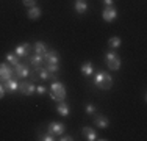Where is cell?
<instances>
[{
	"label": "cell",
	"instance_id": "obj_28",
	"mask_svg": "<svg viewBox=\"0 0 147 141\" xmlns=\"http://www.w3.org/2000/svg\"><path fill=\"white\" fill-rule=\"evenodd\" d=\"M5 93H6V91H5V86H3L2 82H0V99H3V96H5Z\"/></svg>",
	"mask_w": 147,
	"mask_h": 141
},
{
	"label": "cell",
	"instance_id": "obj_27",
	"mask_svg": "<svg viewBox=\"0 0 147 141\" xmlns=\"http://www.w3.org/2000/svg\"><path fill=\"white\" fill-rule=\"evenodd\" d=\"M59 136H61V138H59L61 141H72V140H74L71 135H59Z\"/></svg>",
	"mask_w": 147,
	"mask_h": 141
},
{
	"label": "cell",
	"instance_id": "obj_9",
	"mask_svg": "<svg viewBox=\"0 0 147 141\" xmlns=\"http://www.w3.org/2000/svg\"><path fill=\"white\" fill-rule=\"evenodd\" d=\"M30 50H31V45L28 42H24V44H19L14 49V54L19 56V58H25V56L30 55Z\"/></svg>",
	"mask_w": 147,
	"mask_h": 141
},
{
	"label": "cell",
	"instance_id": "obj_13",
	"mask_svg": "<svg viewBox=\"0 0 147 141\" xmlns=\"http://www.w3.org/2000/svg\"><path fill=\"white\" fill-rule=\"evenodd\" d=\"M74 8H75V11L78 14H85L88 11V2H86V0H75Z\"/></svg>",
	"mask_w": 147,
	"mask_h": 141
},
{
	"label": "cell",
	"instance_id": "obj_20",
	"mask_svg": "<svg viewBox=\"0 0 147 141\" xmlns=\"http://www.w3.org/2000/svg\"><path fill=\"white\" fill-rule=\"evenodd\" d=\"M36 74H38V77H39L41 80H49L50 79V74H49V70L45 69V68H36Z\"/></svg>",
	"mask_w": 147,
	"mask_h": 141
},
{
	"label": "cell",
	"instance_id": "obj_1",
	"mask_svg": "<svg viewBox=\"0 0 147 141\" xmlns=\"http://www.w3.org/2000/svg\"><path fill=\"white\" fill-rule=\"evenodd\" d=\"M94 85L100 89H110L113 86V77L110 75L105 70H99V72L94 75Z\"/></svg>",
	"mask_w": 147,
	"mask_h": 141
},
{
	"label": "cell",
	"instance_id": "obj_24",
	"mask_svg": "<svg viewBox=\"0 0 147 141\" xmlns=\"http://www.w3.org/2000/svg\"><path fill=\"white\" fill-rule=\"evenodd\" d=\"M39 140H42V141H53V135L52 133H44V135H39Z\"/></svg>",
	"mask_w": 147,
	"mask_h": 141
},
{
	"label": "cell",
	"instance_id": "obj_15",
	"mask_svg": "<svg viewBox=\"0 0 147 141\" xmlns=\"http://www.w3.org/2000/svg\"><path fill=\"white\" fill-rule=\"evenodd\" d=\"M80 70H82V74L85 77H91L94 74V69H92V63L91 61H85L82 64V68H80Z\"/></svg>",
	"mask_w": 147,
	"mask_h": 141
},
{
	"label": "cell",
	"instance_id": "obj_11",
	"mask_svg": "<svg viewBox=\"0 0 147 141\" xmlns=\"http://www.w3.org/2000/svg\"><path fill=\"white\" fill-rule=\"evenodd\" d=\"M3 86H5V91L6 93H16L19 89V82L16 79H9L6 82H3Z\"/></svg>",
	"mask_w": 147,
	"mask_h": 141
},
{
	"label": "cell",
	"instance_id": "obj_25",
	"mask_svg": "<svg viewBox=\"0 0 147 141\" xmlns=\"http://www.w3.org/2000/svg\"><path fill=\"white\" fill-rule=\"evenodd\" d=\"M22 3L27 6V8H31V6H36V0H22Z\"/></svg>",
	"mask_w": 147,
	"mask_h": 141
},
{
	"label": "cell",
	"instance_id": "obj_3",
	"mask_svg": "<svg viewBox=\"0 0 147 141\" xmlns=\"http://www.w3.org/2000/svg\"><path fill=\"white\" fill-rule=\"evenodd\" d=\"M50 93L55 94L59 100H64L66 99V88H64V85L61 82H58V80H53V83L50 85Z\"/></svg>",
	"mask_w": 147,
	"mask_h": 141
},
{
	"label": "cell",
	"instance_id": "obj_19",
	"mask_svg": "<svg viewBox=\"0 0 147 141\" xmlns=\"http://www.w3.org/2000/svg\"><path fill=\"white\" fill-rule=\"evenodd\" d=\"M33 50H34V54H38V55H42L45 50H47V45H45V42L42 41H38L36 44L33 45Z\"/></svg>",
	"mask_w": 147,
	"mask_h": 141
},
{
	"label": "cell",
	"instance_id": "obj_14",
	"mask_svg": "<svg viewBox=\"0 0 147 141\" xmlns=\"http://www.w3.org/2000/svg\"><path fill=\"white\" fill-rule=\"evenodd\" d=\"M82 133H83V136H85L88 141H96V140H99V138H97L96 130L91 129V127H85V129L82 130Z\"/></svg>",
	"mask_w": 147,
	"mask_h": 141
},
{
	"label": "cell",
	"instance_id": "obj_7",
	"mask_svg": "<svg viewBox=\"0 0 147 141\" xmlns=\"http://www.w3.org/2000/svg\"><path fill=\"white\" fill-rule=\"evenodd\" d=\"M9 79H13V69L6 63H0V82H6Z\"/></svg>",
	"mask_w": 147,
	"mask_h": 141
},
{
	"label": "cell",
	"instance_id": "obj_16",
	"mask_svg": "<svg viewBox=\"0 0 147 141\" xmlns=\"http://www.w3.org/2000/svg\"><path fill=\"white\" fill-rule=\"evenodd\" d=\"M42 63H44V56L42 55L34 54L33 56H30V64L33 66V68H41V66H42Z\"/></svg>",
	"mask_w": 147,
	"mask_h": 141
},
{
	"label": "cell",
	"instance_id": "obj_12",
	"mask_svg": "<svg viewBox=\"0 0 147 141\" xmlns=\"http://www.w3.org/2000/svg\"><path fill=\"white\" fill-rule=\"evenodd\" d=\"M94 124H96L97 127H100V129H107L108 125H110V121H108V118L107 116H103V115H96L94 116Z\"/></svg>",
	"mask_w": 147,
	"mask_h": 141
},
{
	"label": "cell",
	"instance_id": "obj_23",
	"mask_svg": "<svg viewBox=\"0 0 147 141\" xmlns=\"http://www.w3.org/2000/svg\"><path fill=\"white\" fill-rule=\"evenodd\" d=\"M85 111L88 113V115H96V113H97V108H96V105L88 104V105L85 107Z\"/></svg>",
	"mask_w": 147,
	"mask_h": 141
},
{
	"label": "cell",
	"instance_id": "obj_8",
	"mask_svg": "<svg viewBox=\"0 0 147 141\" xmlns=\"http://www.w3.org/2000/svg\"><path fill=\"white\" fill-rule=\"evenodd\" d=\"M102 17H103V20H107V22H113V20L117 17L116 8H114V6H105L103 11H102Z\"/></svg>",
	"mask_w": 147,
	"mask_h": 141
},
{
	"label": "cell",
	"instance_id": "obj_26",
	"mask_svg": "<svg viewBox=\"0 0 147 141\" xmlns=\"http://www.w3.org/2000/svg\"><path fill=\"white\" fill-rule=\"evenodd\" d=\"M36 93L42 96V94H45V93H47V88H45L44 85H39V86H36Z\"/></svg>",
	"mask_w": 147,
	"mask_h": 141
},
{
	"label": "cell",
	"instance_id": "obj_10",
	"mask_svg": "<svg viewBox=\"0 0 147 141\" xmlns=\"http://www.w3.org/2000/svg\"><path fill=\"white\" fill-rule=\"evenodd\" d=\"M14 74L19 77H24V79H27V77L30 75V68L27 64H24V63H17V64L14 66Z\"/></svg>",
	"mask_w": 147,
	"mask_h": 141
},
{
	"label": "cell",
	"instance_id": "obj_5",
	"mask_svg": "<svg viewBox=\"0 0 147 141\" xmlns=\"http://www.w3.org/2000/svg\"><path fill=\"white\" fill-rule=\"evenodd\" d=\"M49 133H52L53 136H59V135H63L64 133V130H66V125L63 124V122H58V121H53V122H50L49 124Z\"/></svg>",
	"mask_w": 147,
	"mask_h": 141
},
{
	"label": "cell",
	"instance_id": "obj_6",
	"mask_svg": "<svg viewBox=\"0 0 147 141\" xmlns=\"http://www.w3.org/2000/svg\"><path fill=\"white\" fill-rule=\"evenodd\" d=\"M44 63H47V64H58L59 63V55H58V52L57 50H45L44 54Z\"/></svg>",
	"mask_w": 147,
	"mask_h": 141
},
{
	"label": "cell",
	"instance_id": "obj_29",
	"mask_svg": "<svg viewBox=\"0 0 147 141\" xmlns=\"http://www.w3.org/2000/svg\"><path fill=\"white\" fill-rule=\"evenodd\" d=\"M105 6H114V0H103Z\"/></svg>",
	"mask_w": 147,
	"mask_h": 141
},
{
	"label": "cell",
	"instance_id": "obj_4",
	"mask_svg": "<svg viewBox=\"0 0 147 141\" xmlns=\"http://www.w3.org/2000/svg\"><path fill=\"white\" fill-rule=\"evenodd\" d=\"M19 91L20 94L24 96H31V94L36 93V85L33 82H24V83H19Z\"/></svg>",
	"mask_w": 147,
	"mask_h": 141
},
{
	"label": "cell",
	"instance_id": "obj_18",
	"mask_svg": "<svg viewBox=\"0 0 147 141\" xmlns=\"http://www.w3.org/2000/svg\"><path fill=\"white\" fill-rule=\"evenodd\" d=\"M41 17V8L39 6H31V8L28 9V19L31 20H36Z\"/></svg>",
	"mask_w": 147,
	"mask_h": 141
},
{
	"label": "cell",
	"instance_id": "obj_17",
	"mask_svg": "<svg viewBox=\"0 0 147 141\" xmlns=\"http://www.w3.org/2000/svg\"><path fill=\"white\" fill-rule=\"evenodd\" d=\"M57 110L61 116H69V105L66 104L64 100H59L57 102Z\"/></svg>",
	"mask_w": 147,
	"mask_h": 141
},
{
	"label": "cell",
	"instance_id": "obj_2",
	"mask_svg": "<svg viewBox=\"0 0 147 141\" xmlns=\"http://www.w3.org/2000/svg\"><path fill=\"white\" fill-rule=\"evenodd\" d=\"M105 61H107V66H108L110 70H117L119 68H121V58H119V55L114 50L107 52V55H105Z\"/></svg>",
	"mask_w": 147,
	"mask_h": 141
},
{
	"label": "cell",
	"instance_id": "obj_22",
	"mask_svg": "<svg viewBox=\"0 0 147 141\" xmlns=\"http://www.w3.org/2000/svg\"><path fill=\"white\" fill-rule=\"evenodd\" d=\"M6 61H8L9 64L16 66L17 63H19V56H17L16 54H13V52H9V54H6Z\"/></svg>",
	"mask_w": 147,
	"mask_h": 141
},
{
	"label": "cell",
	"instance_id": "obj_21",
	"mask_svg": "<svg viewBox=\"0 0 147 141\" xmlns=\"http://www.w3.org/2000/svg\"><path fill=\"white\" fill-rule=\"evenodd\" d=\"M108 47H110L111 50H114V49L121 47V38H119V36L110 38V41H108Z\"/></svg>",
	"mask_w": 147,
	"mask_h": 141
}]
</instances>
